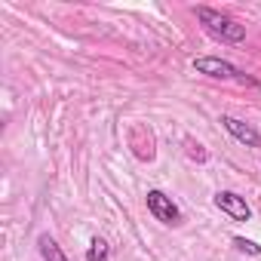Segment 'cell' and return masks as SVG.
Returning a JSON list of instances; mask_svg holds the SVG:
<instances>
[{
	"mask_svg": "<svg viewBox=\"0 0 261 261\" xmlns=\"http://www.w3.org/2000/svg\"><path fill=\"white\" fill-rule=\"evenodd\" d=\"M197 19L206 25V31H209L212 37H218V40H224V43H240V40L246 37V25L233 22V19L224 16V13H215V10H209V7H197Z\"/></svg>",
	"mask_w": 261,
	"mask_h": 261,
	"instance_id": "1",
	"label": "cell"
},
{
	"mask_svg": "<svg viewBox=\"0 0 261 261\" xmlns=\"http://www.w3.org/2000/svg\"><path fill=\"white\" fill-rule=\"evenodd\" d=\"M194 71H200V74H209V77H221V80H240V83H252L255 86V80H249L240 68H233L230 62H224V59H215V56H203V59H194Z\"/></svg>",
	"mask_w": 261,
	"mask_h": 261,
	"instance_id": "2",
	"label": "cell"
},
{
	"mask_svg": "<svg viewBox=\"0 0 261 261\" xmlns=\"http://www.w3.org/2000/svg\"><path fill=\"white\" fill-rule=\"evenodd\" d=\"M148 209H151V215H154L157 221H163V224H181L178 206H175L163 191H148Z\"/></svg>",
	"mask_w": 261,
	"mask_h": 261,
	"instance_id": "3",
	"label": "cell"
},
{
	"mask_svg": "<svg viewBox=\"0 0 261 261\" xmlns=\"http://www.w3.org/2000/svg\"><path fill=\"white\" fill-rule=\"evenodd\" d=\"M215 206H218L221 212H227L233 221H249V218H252L249 203H246L240 194H233V191H218V194H215Z\"/></svg>",
	"mask_w": 261,
	"mask_h": 261,
	"instance_id": "4",
	"label": "cell"
},
{
	"mask_svg": "<svg viewBox=\"0 0 261 261\" xmlns=\"http://www.w3.org/2000/svg\"><path fill=\"white\" fill-rule=\"evenodd\" d=\"M221 126L227 129L237 142H243V145H249V148H258V145H261L258 129L249 126V123H243V120H237V117H227V114H224V117H221Z\"/></svg>",
	"mask_w": 261,
	"mask_h": 261,
	"instance_id": "5",
	"label": "cell"
},
{
	"mask_svg": "<svg viewBox=\"0 0 261 261\" xmlns=\"http://www.w3.org/2000/svg\"><path fill=\"white\" fill-rule=\"evenodd\" d=\"M37 246H40V255H43L46 261H68V258H65V252L59 249V243H56L53 237H46V233L37 240Z\"/></svg>",
	"mask_w": 261,
	"mask_h": 261,
	"instance_id": "6",
	"label": "cell"
},
{
	"mask_svg": "<svg viewBox=\"0 0 261 261\" xmlns=\"http://www.w3.org/2000/svg\"><path fill=\"white\" fill-rule=\"evenodd\" d=\"M86 258H89V261H108V243L95 237V240L89 243V255H86Z\"/></svg>",
	"mask_w": 261,
	"mask_h": 261,
	"instance_id": "7",
	"label": "cell"
},
{
	"mask_svg": "<svg viewBox=\"0 0 261 261\" xmlns=\"http://www.w3.org/2000/svg\"><path fill=\"white\" fill-rule=\"evenodd\" d=\"M233 246H237L240 252H246V255H258V252H261V246H255L252 240H243V237H237V240H233Z\"/></svg>",
	"mask_w": 261,
	"mask_h": 261,
	"instance_id": "8",
	"label": "cell"
}]
</instances>
